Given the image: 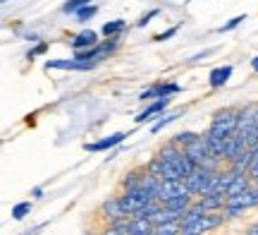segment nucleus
Returning a JSON list of instances; mask_svg holds the SVG:
<instances>
[{
  "instance_id": "1",
  "label": "nucleus",
  "mask_w": 258,
  "mask_h": 235,
  "mask_svg": "<svg viewBox=\"0 0 258 235\" xmlns=\"http://www.w3.org/2000/svg\"><path fill=\"white\" fill-rule=\"evenodd\" d=\"M239 113H241V108H234V106H225L220 111H215L206 132L213 134V137H220V139H230L232 134H237Z\"/></svg>"
},
{
  "instance_id": "2",
  "label": "nucleus",
  "mask_w": 258,
  "mask_h": 235,
  "mask_svg": "<svg viewBox=\"0 0 258 235\" xmlns=\"http://www.w3.org/2000/svg\"><path fill=\"white\" fill-rule=\"evenodd\" d=\"M237 134L244 139V144H246L249 149L258 147V101L246 104L244 108H241Z\"/></svg>"
},
{
  "instance_id": "3",
  "label": "nucleus",
  "mask_w": 258,
  "mask_h": 235,
  "mask_svg": "<svg viewBox=\"0 0 258 235\" xmlns=\"http://www.w3.org/2000/svg\"><path fill=\"white\" fill-rule=\"evenodd\" d=\"M215 173L218 170H208V168H196L186 178V187H189V192H191L194 199L203 197V195H211V192H215Z\"/></svg>"
},
{
  "instance_id": "4",
  "label": "nucleus",
  "mask_w": 258,
  "mask_h": 235,
  "mask_svg": "<svg viewBox=\"0 0 258 235\" xmlns=\"http://www.w3.org/2000/svg\"><path fill=\"white\" fill-rule=\"evenodd\" d=\"M120 202H122V207H124V211H127V216H134L137 211H141L144 207H148L151 202H158V199L139 185V187L124 190L120 195Z\"/></svg>"
},
{
  "instance_id": "5",
  "label": "nucleus",
  "mask_w": 258,
  "mask_h": 235,
  "mask_svg": "<svg viewBox=\"0 0 258 235\" xmlns=\"http://www.w3.org/2000/svg\"><path fill=\"white\" fill-rule=\"evenodd\" d=\"M179 91H182V86L175 84V82H158V84L144 89L139 94V101L148 104V101H156V99H170L172 94H179Z\"/></svg>"
},
{
  "instance_id": "6",
  "label": "nucleus",
  "mask_w": 258,
  "mask_h": 235,
  "mask_svg": "<svg viewBox=\"0 0 258 235\" xmlns=\"http://www.w3.org/2000/svg\"><path fill=\"white\" fill-rule=\"evenodd\" d=\"M175 197H191V192L186 187V180H163L160 190H158V202L163 204V202Z\"/></svg>"
},
{
  "instance_id": "7",
  "label": "nucleus",
  "mask_w": 258,
  "mask_h": 235,
  "mask_svg": "<svg viewBox=\"0 0 258 235\" xmlns=\"http://www.w3.org/2000/svg\"><path fill=\"white\" fill-rule=\"evenodd\" d=\"M227 204H230V207L241 209V211H246V209L258 207V185H251V187H249V190H244L241 195H237V197L227 199Z\"/></svg>"
},
{
  "instance_id": "8",
  "label": "nucleus",
  "mask_w": 258,
  "mask_h": 235,
  "mask_svg": "<svg viewBox=\"0 0 258 235\" xmlns=\"http://www.w3.org/2000/svg\"><path fill=\"white\" fill-rule=\"evenodd\" d=\"M249 149L246 144H244V139H241L239 134H232L230 139H227V144H225V154H222V161L227 163V166H232L234 161L239 159L244 151Z\"/></svg>"
},
{
  "instance_id": "9",
  "label": "nucleus",
  "mask_w": 258,
  "mask_h": 235,
  "mask_svg": "<svg viewBox=\"0 0 258 235\" xmlns=\"http://www.w3.org/2000/svg\"><path fill=\"white\" fill-rule=\"evenodd\" d=\"M206 211L211 214H222L225 207H227V195H220V192H211V195H203V197L196 199Z\"/></svg>"
},
{
  "instance_id": "10",
  "label": "nucleus",
  "mask_w": 258,
  "mask_h": 235,
  "mask_svg": "<svg viewBox=\"0 0 258 235\" xmlns=\"http://www.w3.org/2000/svg\"><path fill=\"white\" fill-rule=\"evenodd\" d=\"M129 134L127 132H115L110 137H103L98 142H91V144H84V149L86 151H105V149H115V147H120L122 142L127 139Z\"/></svg>"
},
{
  "instance_id": "11",
  "label": "nucleus",
  "mask_w": 258,
  "mask_h": 235,
  "mask_svg": "<svg viewBox=\"0 0 258 235\" xmlns=\"http://www.w3.org/2000/svg\"><path fill=\"white\" fill-rule=\"evenodd\" d=\"M101 214L108 218V223H112V221H120V218H132V216H127V211H124V207H122L120 197H110L108 202H103Z\"/></svg>"
},
{
  "instance_id": "12",
  "label": "nucleus",
  "mask_w": 258,
  "mask_h": 235,
  "mask_svg": "<svg viewBox=\"0 0 258 235\" xmlns=\"http://www.w3.org/2000/svg\"><path fill=\"white\" fill-rule=\"evenodd\" d=\"M91 63H82V60H77V58H72V60H67V58H57V60H46V70H82V72H86V70H91Z\"/></svg>"
},
{
  "instance_id": "13",
  "label": "nucleus",
  "mask_w": 258,
  "mask_h": 235,
  "mask_svg": "<svg viewBox=\"0 0 258 235\" xmlns=\"http://www.w3.org/2000/svg\"><path fill=\"white\" fill-rule=\"evenodd\" d=\"M167 106H170V99H156V101H151V104L141 111V113L134 118L137 120V125H141V122H148V120H153V115H158V113H163Z\"/></svg>"
},
{
  "instance_id": "14",
  "label": "nucleus",
  "mask_w": 258,
  "mask_h": 235,
  "mask_svg": "<svg viewBox=\"0 0 258 235\" xmlns=\"http://www.w3.org/2000/svg\"><path fill=\"white\" fill-rule=\"evenodd\" d=\"M98 43H101V41H98V34H96L93 29H84V31H79V34L72 38L74 53H77V51H86V48H93V46H98Z\"/></svg>"
},
{
  "instance_id": "15",
  "label": "nucleus",
  "mask_w": 258,
  "mask_h": 235,
  "mask_svg": "<svg viewBox=\"0 0 258 235\" xmlns=\"http://www.w3.org/2000/svg\"><path fill=\"white\" fill-rule=\"evenodd\" d=\"M232 72H234V67L232 65L215 67V70H211V75H208V84H211L213 89H220V86H225L227 82H230Z\"/></svg>"
},
{
  "instance_id": "16",
  "label": "nucleus",
  "mask_w": 258,
  "mask_h": 235,
  "mask_svg": "<svg viewBox=\"0 0 258 235\" xmlns=\"http://www.w3.org/2000/svg\"><path fill=\"white\" fill-rule=\"evenodd\" d=\"M251 185H253L251 175H249V173H244V170H239V173H237V178L232 180L230 190H227V199H232V197H237V195H241V192H244V190H249Z\"/></svg>"
},
{
  "instance_id": "17",
  "label": "nucleus",
  "mask_w": 258,
  "mask_h": 235,
  "mask_svg": "<svg viewBox=\"0 0 258 235\" xmlns=\"http://www.w3.org/2000/svg\"><path fill=\"white\" fill-rule=\"evenodd\" d=\"M129 233L132 235H156V223L151 218H134L129 221Z\"/></svg>"
},
{
  "instance_id": "18",
  "label": "nucleus",
  "mask_w": 258,
  "mask_h": 235,
  "mask_svg": "<svg viewBox=\"0 0 258 235\" xmlns=\"http://www.w3.org/2000/svg\"><path fill=\"white\" fill-rule=\"evenodd\" d=\"M182 216H184V214H179V211H175V209L160 207L156 214L151 216V221L158 226V223H172V221H182Z\"/></svg>"
},
{
  "instance_id": "19",
  "label": "nucleus",
  "mask_w": 258,
  "mask_h": 235,
  "mask_svg": "<svg viewBox=\"0 0 258 235\" xmlns=\"http://www.w3.org/2000/svg\"><path fill=\"white\" fill-rule=\"evenodd\" d=\"M127 29V22L124 19H112V22H105L101 29V34L105 38H115V36H122V31Z\"/></svg>"
},
{
  "instance_id": "20",
  "label": "nucleus",
  "mask_w": 258,
  "mask_h": 235,
  "mask_svg": "<svg viewBox=\"0 0 258 235\" xmlns=\"http://www.w3.org/2000/svg\"><path fill=\"white\" fill-rule=\"evenodd\" d=\"M129 221L132 218H120V221H112L108 226L103 228L101 235H132L129 233Z\"/></svg>"
},
{
  "instance_id": "21",
  "label": "nucleus",
  "mask_w": 258,
  "mask_h": 235,
  "mask_svg": "<svg viewBox=\"0 0 258 235\" xmlns=\"http://www.w3.org/2000/svg\"><path fill=\"white\" fill-rule=\"evenodd\" d=\"M93 0H64L62 5V12L64 15H77L82 8H86V5H91Z\"/></svg>"
},
{
  "instance_id": "22",
  "label": "nucleus",
  "mask_w": 258,
  "mask_h": 235,
  "mask_svg": "<svg viewBox=\"0 0 258 235\" xmlns=\"http://www.w3.org/2000/svg\"><path fill=\"white\" fill-rule=\"evenodd\" d=\"M199 137H201L199 132L186 130V132H179V134H175V137H172V142H175V144H179V147L184 149V147H189V144H191L194 139H199Z\"/></svg>"
},
{
  "instance_id": "23",
  "label": "nucleus",
  "mask_w": 258,
  "mask_h": 235,
  "mask_svg": "<svg viewBox=\"0 0 258 235\" xmlns=\"http://www.w3.org/2000/svg\"><path fill=\"white\" fill-rule=\"evenodd\" d=\"M179 233H182L179 221H172V223H158L156 226V235H179Z\"/></svg>"
},
{
  "instance_id": "24",
  "label": "nucleus",
  "mask_w": 258,
  "mask_h": 235,
  "mask_svg": "<svg viewBox=\"0 0 258 235\" xmlns=\"http://www.w3.org/2000/svg\"><path fill=\"white\" fill-rule=\"evenodd\" d=\"M29 211H31V202H19V204L12 207V218H15V221H22Z\"/></svg>"
},
{
  "instance_id": "25",
  "label": "nucleus",
  "mask_w": 258,
  "mask_h": 235,
  "mask_svg": "<svg viewBox=\"0 0 258 235\" xmlns=\"http://www.w3.org/2000/svg\"><path fill=\"white\" fill-rule=\"evenodd\" d=\"M96 12H98V5H86V8H82L77 12V19L79 22H89L91 17H96Z\"/></svg>"
},
{
  "instance_id": "26",
  "label": "nucleus",
  "mask_w": 258,
  "mask_h": 235,
  "mask_svg": "<svg viewBox=\"0 0 258 235\" xmlns=\"http://www.w3.org/2000/svg\"><path fill=\"white\" fill-rule=\"evenodd\" d=\"M241 22H246V15H239V17H232L230 22H225L222 27H218V31H220V34H225V31H232V29H237V27H239Z\"/></svg>"
},
{
  "instance_id": "27",
  "label": "nucleus",
  "mask_w": 258,
  "mask_h": 235,
  "mask_svg": "<svg viewBox=\"0 0 258 235\" xmlns=\"http://www.w3.org/2000/svg\"><path fill=\"white\" fill-rule=\"evenodd\" d=\"M177 118H179V113L163 115V118H160V120H158V122H153V127H151V130H153V132H160V130H163V127H165V125H170V122H175Z\"/></svg>"
},
{
  "instance_id": "28",
  "label": "nucleus",
  "mask_w": 258,
  "mask_h": 235,
  "mask_svg": "<svg viewBox=\"0 0 258 235\" xmlns=\"http://www.w3.org/2000/svg\"><path fill=\"white\" fill-rule=\"evenodd\" d=\"M158 15H160V10H151V12H146V15H141V17H139V22H137V27L144 29L148 22H151L153 17H158Z\"/></svg>"
},
{
  "instance_id": "29",
  "label": "nucleus",
  "mask_w": 258,
  "mask_h": 235,
  "mask_svg": "<svg viewBox=\"0 0 258 235\" xmlns=\"http://www.w3.org/2000/svg\"><path fill=\"white\" fill-rule=\"evenodd\" d=\"M179 31V24H175L172 29H167V31H163V34H158V36H153V41H167V38H172Z\"/></svg>"
},
{
  "instance_id": "30",
  "label": "nucleus",
  "mask_w": 258,
  "mask_h": 235,
  "mask_svg": "<svg viewBox=\"0 0 258 235\" xmlns=\"http://www.w3.org/2000/svg\"><path fill=\"white\" fill-rule=\"evenodd\" d=\"M46 48H48V43H46V41H41V43H38L36 48H31V51H29V60H34L36 56H41V53H46Z\"/></svg>"
},
{
  "instance_id": "31",
  "label": "nucleus",
  "mask_w": 258,
  "mask_h": 235,
  "mask_svg": "<svg viewBox=\"0 0 258 235\" xmlns=\"http://www.w3.org/2000/svg\"><path fill=\"white\" fill-rule=\"evenodd\" d=\"M46 226V223H38V226H34V228H29V230H24V235H36L38 230H41V228Z\"/></svg>"
},
{
  "instance_id": "32",
  "label": "nucleus",
  "mask_w": 258,
  "mask_h": 235,
  "mask_svg": "<svg viewBox=\"0 0 258 235\" xmlns=\"http://www.w3.org/2000/svg\"><path fill=\"white\" fill-rule=\"evenodd\" d=\"M31 197L41 199V197H43V187H34V190H31Z\"/></svg>"
},
{
  "instance_id": "33",
  "label": "nucleus",
  "mask_w": 258,
  "mask_h": 235,
  "mask_svg": "<svg viewBox=\"0 0 258 235\" xmlns=\"http://www.w3.org/2000/svg\"><path fill=\"white\" fill-rule=\"evenodd\" d=\"M244 235H258V223H253V226L246 228V230H244Z\"/></svg>"
},
{
  "instance_id": "34",
  "label": "nucleus",
  "mask_w": 258,
  "mask_h": 235,
  "mask_svg": "<svg viewBox=\"0 0 258 235\" xmlns=\"http://www.w3.org/2000/svg\"><path fill=\"white\" fill-rule=\"evenodd\" d=\"M249 175H251V180L258 185V168H253V170H249Z\"/></svg>"
},
{
  "instance_id": "35",
  "label": "nucleus",
  "mask_w": 258,
  "mask_h": 235,
  "mask_svg": "<svg viewBox=\"0 0 258 235\" xmlns=\"http://www.w3.org/2000/svg\"><path fill=\"white\" fill-rule=\"evenodd\" d=\"M251 67H253V70H256V72H258V56L253 58V60H251Z\"/></svg>"
},
{
  "instance_id": "36",
  "label": "nucleus",
  "mask_w": 258,
  "mask_h": 235,
  "mask_svg": "<svg viewBox=\"0 0 258 235\" xmlns=\"http://www.w3.org/2000/svg\"><path fill=\"white\" fill-rule=\"evenodd\" d=\"M186 3H191V0H186Z\"/></svg>"
}]
</instances>
